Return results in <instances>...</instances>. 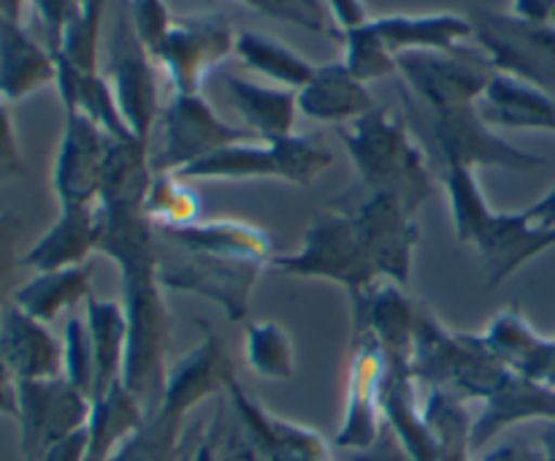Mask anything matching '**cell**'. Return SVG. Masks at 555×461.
I'll use <instances>...</instances> for the list:
<instances>
[{"label": "cell", "mask_w": 555, "mask_h": 461, "mask_svg": "<svg viewBox=\"0 0 555 461\" xmlns=\"http://www.w3.org/2000/svg\"><path fill=\"white\" fill-rule=\"evenodd\" d=\"M437 174L448 195L455 239L480 258L488 291L502 287L524 266L555 247V228L537 226L526 212L507 215L491 209L477 182V171L444 166Z\"/></svg>", "instance_id": "6da1fadb"}, {"label": "cell", "mask_w": 555, "mask_h": 461, "mask_svg": "<svg viewBox=\"0 0 555 461\" xmlns=\"http://www.w3.org/2000/svg\"><path fill=\"white\" fill-rule=\"evenodd\" d=\"M336 133L356 166L358 184L393 195L415 215L431 199L434 174L426 150L393 112L374 106L356 123L336 128Z\"/></svg>", "instance_id": "7a4b0ae2"}, {"label": "cell", "mask_w": 555, "mask_h": 461, "mask_svg": "<svg viewBox=\"0 0 555 461\" xmlns=\"http://www.w3.org/2000/svg\"><path fill=\"white\" fill-rule=\"evenodd\" d=\"M412 377L428 390H448L466 401L493 394L509 369L482 345L480 334L450 331L428 309H421L410 356Z\"/></svg>", "instance_id": "3957f363"}, {"label": "cell", "mask_w": 555, "mask_h": 461, "mask_svg": "<svg viewBox=\"0 0 555 461\" xmlns=\"http://www.w3.org/2000/svg\"><path fill=\"white\" fill-rule=\"evenodd\" d=\"M406 114L415 125V133L426 141L423 150L431 157L437 171L444 166H464L472 171L502 168V171L529 174L545 166V157L518 150L507 139H502L480 117L477 103L444 108V112H426L406 98Z\"/></svg>", "instance_id": "277c9868"}, {"label": "cell", "mask_w": 555, "mask_h": 461, "mask_svg": "<svg viewBox=\"0 0 555 461\" xmlns=\"http://www.w3.org/2000/svg\"><path fill=\"white\" fill-rule=\"evenodd\" d=\"M334 166V152L312 136H280V139H247L222 146L204 161L193 163L177 177L188 182H244V179H280L309 188Z\"/></svg>", "instance_id": "5b68a950"}, {"label": "cell", "mask_w": 555, "mask_h": 461, "mask_svg": "<svg viewBox=\"0 0 555 461\" xmlns=\"http://www.w3.org/2000/svg\"><path fill=\"white\" fill-rule=\"evenodd\" d=\"M271 269L301 280H325L345 287L350 298L383 282L358 228L334 206L320 209L304 231L301 247L296 253L274 255Z\"/></svg>", "instance_id": "8992f818"}, {"label": "cell", "mask_w": 555, "mask_h": 461, "mask_svg": "<svg viewBox=\"0 0 555 461\" xmlns=\"http://www.w3.org/2000/svg\"><path fill=\"white\" fill-rule=\"evenodd\" d=\"M269 266V260L263 258L195 253V249L173 247L160 239L157 277L166 291L193 293L206 302H215L231 323H242L249 315L255 285Z\"/></svg>", "instance_id": "52a82bcc"}, {"label": "cell", "mask_w": 555, "mask_h": 461, "mask_svg": "<svg viewBox=\"0 0 555 461\" xmlns=\"http://www.w3.org/2000/svg\"><path fill=\"white\" fill-rule=\"evenodd\" d=\"M325 206H334L350 217L377 266L379 280L401 287L410 285L412 260L421 244L415 212L406 209L393 195L374 193L358 182L350 190L336 193Z\"/></svg>", "instance_id": "ba28073f"}, {"label": "cell", "mask_w": 555, "mask_h": 461, "mask_svg": "<svg viewBox=\"0 0 555 461\" xmlns=\"http://www.w3.org/2000/svg\"><path fill=\"white\" fill-rule=\"evenodd\" d=\"M258 139L247 128L225 123L201 95H177L160 108L155 133L150 141L152 174H182L193 163L204 161L222 146Z\"/></svg>", "instance_id": "9c48e42d"}, {"label": "cell", "mask_w": 555, "mask_h": 461, "mask_svg": "<svg viewBox=\"0 0 555 461\" xmlns=\"http://www.w3.org/2000/svg\"><path fill=\"white\" fill-rule=\"evenodd\" d=\"M399 76L412 92L410 101L426 112L475 106L496 74L480 47H459L453 52H404L396 57Z\"/></svg>", "instance_id": "30bf717a"}, {"label": "cell", "mask_w": 555, "mask_h": 461, "mask_svg": "<svg viewBox=\"0 0 555 461\" xmlns=\"http://www.w3.org/2000/svg\"><path fill=\"white\" fill-rule=\"evenodd\" d=\"M475 43L493 68L531 81L555 98V25H526L513 14L472 11Z\"/></svg>", "instance_id": "8fae6325"}, {"label": "cell", "mask_w": 555, "mask_h": 461, "mask_svg": "<svg viewBox=\"0 0 555 461\" xmlns=\"http://www.w3.org/2000/svg\"><path fill=\"white\" fill-rule=\"evenodd\" d=\"M92 401L60 377L16 380V426L22 461H38L49 445L79 432L90 421Z\"/></svg>", "instance_id": "7c38bea8"}, {"label": "cell", "mask_w": 555, "mask_h": 461, "mask_svg": "<svg viewBox=\"0 0 555 461\" xmlns=\"http://www.w3.org/2000/svg\"><path fill=\"white\" fill-rule=\"evenodd\" d=\"M236 52V33L222 16L198 14L173 20L152 60L168 74L177 95H198L204 76Z\"/></svg>", "instance_id": "4fadbf2b"}, {"label": "cell", "mask_w": 555, "mask_h": 461, "mask_svg": "<svg viewBox=\"0 0 555 461\" xmlns=\"http://www.w3.org/2000/svg\"><path fill=\"white\" fill-rule=\"evenodd\" d=\"M385 369H388V363H385V353L377 336L363 323L352 320L345 415H341L334 437V445L345 453L366 450L383 432Z\"/></svg>", "instance_id": "5bb4252c"}, {"label": "cell", "mask_w": 555, "mask_h": 461, "mask_svg": "<svg viewBox=\"0 0 555 461\" xmlns=\"http://www.w3.org/2000/svg\"><path fill=\"white\" fill-rule=\"evenodd\" d=\"M106 79L112 85L114 98H117L119 114L130 133L150 146L152 133H155L157 117H160V98H157L155 79V60L146 52L144 43L135 38L130 27L128 14L117 20V30L112 36V49H108V68Z\"/></svg>", "instance_id": "9a60e30c"}, {"label": "cell", "mask_w": 555, "mask_h": 461, "mask_svg": "<svg viewBox=\"0 0 555 461\" xmlns=\"http://www.w3.org/2000/svg\"><path fill=\"white\" fill-rule=\"evenodd\" d=\"M112 136L79 112H65L63 136L52 166V190L60 206L95 204L106 174Z\"/></svg>", "instance_id": "2e32d148"}, {"label": "cell", "mask_w": 555, "mask_h": 461, "mask_svg": "<svg viewBox=\"0 0 555 461\" xmlns=\"http://www.w3.org/2000/svg\"><path fill=\"white\" fill-rule=\"evenodd\" d=\"M201 342L193 350L184 353L177 363H171L166 380V394H163V412L184 418L209 399L225 396L228 385L236 377L233 361L222 345L220 334L211 329L206 320H198Z\"/></svg>", "instance_id": "e0dca14e"}, {"label": "cell", "mask_w": 555, "mask_h": 461, "mask_svg": "<svg viewBox=\"0 0 555 461\" xmlns=\"http://www.w3.org/2000/svg\"><path fill=\"white\" fill-rule=\"evenodd\" d=\"M225 396L236 410L258 461H334L323 434L269 412L253 394L244 390L238 380H231Z\"/></svg>", "instance_id": "ac0fdd59"}, {"label": "cell", "mask_w": 555, "mask_h": 461, "mask_svg": "<svg viewBox=\"0 0 555 461\" xmlns=\"http://www.w3.org/2000/svg\"><path fill=\"white\" fill-rule=\"evenodd\" d=\"M529 421H555V388L524 377V374L507 372V377L493 388V394L480 401V412L475 415V432H472L475 453L486 450L509 426Z\"/></svg>", "instance_id": "d6986e66"}, {"label": "cell", "mask_w": 555, "mask_h": 461, "mask_svg": "<svg viewBox=\"0 0 555 461\" xmlns=\"http://www.w3.org/2000/svg\"><path fill=\"white\" fill-rule=\"evenodd\" d=\"M0 361L16 380H47L63 374V340L49 323L30 318L14 302L0 309Z\"/></svg>", "instance_id": "ffe728a7"}, {"label": "cell", "mask_w": 555, "mask_h": 461, "mask_svg": "<svg viewBox=\"0 0 555 461\" xmlns=\"http://www.w3.org/2000/svg\"><path fill=\"white\" fill-rule=\"evenodd\" d=\"M480 340L509 372L555 388V340L537 334L520 307L499 309Z\"/></svg>", "instance_id": "44dd1931"}, {"label": "cell", "mask_w": 555, "mask_h": 461, "mask_svg": "<svg viewBox=\"0 0 555 461\" xmlns=\"http://www.w3.org/2000/svg\"><path fill=\"white\" fill-rule=\"evenodd\" d=\"M98 253L95 204H65L36 242L20 255V266L30 271H57L90 264Z\"/></svg>", "instance_id": "7402d4cb"}, {"label": "cell", "mask_w": 555, "mask_h": 461, "mask_svg": "<svg viewBox=\"0 0 555 461\" xmlns=\"http://www.w3.org/2000/svg\"><path fill=\"white\" fill-rule=\"evenodd\" d=\"M57 79L52 49L22 22L0 20V101L16 103Z\"/></svg>", "instance_id": "603a6c76"}, {"label": "cell", "mask_w": 555, "mask_h": 461, "mask_svg": "<svg viewBox=\"0 0 555 461\" xmlns=\"http://www.w3.org/2000/svg\"><path fill=\"white\" fill-rule=\"evenodd\" d=\"M480 117L491 128L551 130L555 133V98L531 81L496 71L477 101Z\"/></svg>", "instance_id": "cb8c5ba5"}, {"label": "cell", "mask_w": 555, "mask_h": 461, "mask_svg": "<svg viewBox=\"0 0 555 461\" xmlns=\"http://www.w3.org/2000/svg\"><path fill=\"white\" fill-rule=\"evenodd\" d=\"M377 103L363 81H358L345 63L318 65L312 79L298 90V114L323 125H350L369 114Z\"/></svg>", "instance_id": "d4e9b609"}, {"label": "cell", "mask_w": 555, "mask_h": 461, "mask_svg": "<svg viewBox=\"0 0 555 461\" xmlns=\"http://www.w3.org/2000/svg\"><path fill=\"white\" fill-rule=\"evenodd\" d=\"M157 236L173 247L195 249V253L211 255H238V258H263L274 260V239L269 231L255 222L236 220V217H211V220H195L190 226L157 228Z\"/></svg>", "instance_id": "484cf974"}, {"label": "cell", "mask_w": 555, "mask_h": 461, "mask_svg": "<svg viewBox=\"0 0 555 461\" xmlns=\"http://www.w3.org/2000/svg\"><path fill=\"white\" fill-rule=\"evenodd\" d=\"M385 47L399 57L404 52H453L475 38V25L464 14H390L372 20Z\"/></svg>", "instance_id": "4316f807"}, {"label": "cell", "mask_w": 555, "mask_h": 461, "mask_svg": "<svg viewBox=\"0 0 555 461\" xmlns=\"http://www.w3.org/2000/svg\"><path fill=\"white\" fill-rule=\"evenodd\" d=\"M222 87H225L228 101L233 103L249 133H255L258 139H280V136L296 133V90L255 85V81L233 74L222 76Z\"/></svg>", "instance_id": "83f0119b"}, {"label": "cell", "mask_w": 555, "mask_h": 461, "mask_svg": "<svg viewBox=\"0 0 555 461\" xmlns=\"http://www.w3.org/2000/svg\"><path fill=\"white\" fill-rule=\"evenodd\" d=\"M150 412L128 388L114 383L92 399L90 421H87V461H108L130 437L144 428Z\"/></svg>", "instance_id": "f1b7e54d"}, {"label": "cell", "mask_w": 555, "mask_h": 461, "mask_svg": "<svg viewBox=\"0 0 555 461\" xmlns=\"http://www.w3.org/2000/svg\"><path fill=\"white\" fill-rule=\"evenodd\" d=\"M54 63H57L54 85H57L60 103H63L65 112L85 114L112 139H135L128 125H125L112 85H108L101 71H79L65 63L63 57H57V54H54Z\"/></svg>", "instance_id": "f546056e"}, {"label": "cell", "mask_w": 555, "mask_h": 461, "mask_svg": "<svg viewBox=\"0 0 555 461\" xmlns=\"http://www.w3.org/2000/svg\"><path fill=\"white\" fill-rule=\"evenodd\" d=\"M90 280L92 264L57 271H33L30 280L14 287L9 302L41 323H54L65 309L90 298Z\"/></svg>", "instance_id": "4dcf8cb0"}, {"label": "cell", "mask_w": 555, "mask_h": 461, "mask_svg": "<svg viewBox=\"0 0 555 461\" xmlns=\"http://www.w3.org/2000/svg\"><path fill=\"white\" fill-rule=\"evenodd\" d=\"M179 461H258L228 396L217 399L215 412L204 423L182 434Z\"/></svg>", "instance_id": "1f68e13d"}, {"label": "cell", "mask_w": 555, "mask_h": 461, "mask_svg": "<svg viewBox=\"0 0 555 461\" xmlns=\"http://www.w3.org/2000/svg\"><path fill=\"white\" fill-rule=\"evenodd\" d=\"M85 320L95 350V396L122 380L125 345H128V318L122 302L108 298H87ZM92 396V399H95Z\"/></svg>", "instance_id": "d6a6232c"}, {"label": "cell", "mask_w": 555, "mask_h": 461, "mask_svg": "<svg viewBox=\"0 0 555 461\" xmlns=\"http://www.w3.org/2000/svg\"><path fill=\"white\" fill-rule=\"evenodd\" d=\"M472 401L448 390H428L423 399V418L431 432L437 461H472L475 459V410Z\"/></svg>", "instance_id": "836d02e7"}, {"label": "cell", "mask_w": 555, "mask_h": 461, "mask_svg": "<svg viewBox=\"0 0 555 461\" xmlns=\"http://www.w3.org/2000/svg\"><path fill=\"white\" fill-rule=\"evenodd\" d=\"M233 54L242 60L244 68L266 76V79L274 81L276 87H291V90L296 92L312 79L314 68H318V65L309 63L307 57L293 52L287 43L255 30L236 33V52Z\"/></svg>", "instance_id": "e575fe53"}, {"label": "cell", "mask_w": 555, "mask_h": 461, "mask_svg": "<svg viewBox=\"0 0 555 461\" xmlns=\"http://www.w3.org/2000/svg\"><path fill=\"white\" fill-rule=\"evenodd\" d=\"M244 361L255 377L285 383L296 374V347L285 325L253 320L244 329Z\"/></svg>", "instance_id": "d590c367"}, {"label": "cell", "mask_w": 555, "mask_h": 461, "mask_svg": "<svg viewBox=\"0 0 555 461\" xmlns=\"http://www.w3.org/2000/svg\"><path fill=\"white\" fill-rule=\"evenodd\" d=\"M339 41L345 43V68L363 85L399 74L396 54L385 47L383 36L377 33L372 20L339 30Z\"/></svg>", "instance_id": "8d00e7d4"}, {"label": "cell", "mask_w": 555, "mask_h": 461, "mask_svg": "<svg viewBox=\"0 0 555 461\" xmlns=\"http://www.w3.org/2000/svg\"><path fill=\"white\" fill-rule=\"evenodd\" d=\"M144 209L157 228L190 226L201 220V199L188 179L177 174H155L146 190Z\"/></svg>", "instance_id": "74e56055"}, {"label": "cell", "mask_w": 555, "mask_h": 461, "mask_svg": "<svg viewBox=\"0 0 555 461\" xmlns=\"http://www.w3.org/2000/svg\"><path fill=\"white\" fill-rule=\"evenodd\" d=\"M184 418L157 410L108 461H179Z\"/></svg>", "instance_id": "f35d334b"}, {"label": "cell", "mask_w": 555, "mask_h": 461, "mask_svg": "<svg viewBox=\"0 0 555 461\" xmlns=\"http://www.w3.org/2000/svg\"><path fill=\"white\" fill-rule=\"evenodd\" d=\"M63 377L87 399L95 396V350L85 318H68L63 331Z\"/></svg>", "instance_id": "ab89813d"}, {"label": "cell", "mask_w": 555, "mask_h": 461, "mask_svg": "<svg viewBox=\"0 0 555 461\" xmlns=\"http://www.w3.org/2000/svg\"><path fill=\"white\" fill-rule=\"evenodd\" d=\"M247 9L269 16V20L285 22V25L301 27V30L318 33V36L339 38V30L331 25L328 11L323 0H238Z\"/></svg>", "instance_id": "60d3db41"}, {"label": "cell", "mask_w": 555, "mask_h": 461, "mask_svg": "<svg viewBox=\"0 0 555 461\" xmlns=\"http://www.w3.org/2000/svg\"><path fill=\"white\" fill-rule=\"evenodd\" d=\"M125 14H128L135 38L144 43L150 54L155 52V47L163 41L173 22L166 0H125Z\"/></svg>", "instance_id": "b9f144b4"}, {"label": "cell", "mask_w": 555, "mask_h": 461, "mask_svg": "<svg viewBox=\"0 0 555 461\" xmlns=\"http://www.w3.org/2000/svg\"><path fill=\"white\" fill-rule=\"evenodd\" d=\"M33 14L43 30V43L57 52L65 27L81 14V0H30Z\"/></svg>", "instance_id": "7bdbcfd3"}, {"label": "cell", "mask_w": 555, "mask_h": 461, "mask_svg": "<svg viewBox=\"0 0 555 461\" xmlns=\"http://www.w3.org/2000/svg\"><path fill=\"white\" fill-rule=\"evenodd\" d=\"M25 177H27V161L25 155H22L20 136H16L9 106L0 101V188Z\"/></svg>", "instance_id": "ee69618b"}, {"label": "cell", "mask_w": 555, "mask_h": 461, "mask_svg": "<svg viewBox=\"0 0 555 461\" xmlns=\"http://www.w3.org/2000/svg\"><path fill=\"white\" fill-rule=\"evenodd\" d=\"M350 461H412L410 453L404 450V445L396 439V434L390 432L383 423V432L379 437L369 445L366 450H358V453H347Z\"/></svg>", "instance_id": "f6af8a7d"}, {"label": "cell", "mask_w": 555, "mask_h": 461, "mask_svg": "<svg viewBox=\"0 0 555 461\" xmlns=\"http://www.w3.org/2000/svg\"><path fill=\"white\" fill-rule=\"evenodd\" d=\"M477 461H545L542 445L524 443V439H509V443L488 445Z\"/></svg>", "instance_id": "bcb514c9"}, {"label": "cell", "mask_w": 555, "mask_h": 461, "mask_svg": "<svg viewBox=\"0 0 555 461\" xmlns=\"http://www.w3.org/2000/svg\"><path fill=\"white\" fill-rule=\"evenodd\" d=\"M16 231H20V220L14 215H3L0 217V309H3V287L9 282L11 269L14 264V242H16Z\"/></svg>", "instance_id": "7dc6e473"}, {"label": "cell", "mask_w": 555, "mask_h": 461, "mask_svg": "<svg viewBox=\"0 0 555 461\" xmlns=\"http://www.w3.org/2000/svg\"><path fill=\"white\" fill-rule=\"evenodd\" d=\"M38 461H87V426L79 432L68 434L60 443L49 445Z\"/></svg>", "instance_id": "c3c4849f"}, {"label": "cell", "mask_w": 555, "mask_h": 461, "mask_svg": "<svg viewBox=\"0 0 555 461\" xmlns=\"http://www.w3.org/2000/svg\"><path fill=\"white\" fill-rule=\"evenodd\" d=\"M325 9L334 20L336 30H345V27L361 25V22L369 20L363 0H325Z\"/></svg>", "instance_id": "681fc988"}, {"label": "cell", "mask_w": 555, "mask_h": 461, "mask_svg": "<svg viewBox=\"0 0 555 461\" xmlns=\"http://www.w3.org/2000/svg\"><path fill=\"white\" fill-rule=\"evenodd\" d=\"M509 14L526 25H553L555 0H513Z\"/></svg>", "instance_id": "f907efd6"}, {"label": "cell", "mask_w": 555, "mask_h": 461, "mask_svg": "<svg viewBox=\"0 0 555 461\" xmlns=\"http://www.w3.org/2000/svg\"><path fill=\"white\" fill-rule=\"evenodd\" d=\"M0 415L16 421V377L3 361H0Z\"/></svg>", "instance_id": "816d5d0a"}, {"label": "cell", "mask_w": 555, "mask_h": 461, "mask_svg": "<svg viewBox=\"0 0 555 461\" xmlns=\"http://www.w3.org/2000/svg\"><path fill=\"white\" fill-rule=\"evenodd\" d=\"M108 0H81V20L90 27L101 30L103 27V14H106Z\"/></svg>", "instance_id": "f5cc1de1"}, {"label": "cell", "mask_w": 555, "mask_h": 461, "mask_svg": "<svg viewBox=\"0 0 555 461\" xmlns=\"http://www.w3.org/2000/svg\"><path fill=\"white\" fill-rule=\"evenodd\" d=\"M22 9H25V0H0V20L22 22Z\"/></svg>", "instance_id": "db71d44e"}, {"label": "cell", "mask_w": 555, "mask_h": 461, "mask_svg": "<svg viewBox=\"0 0 555 461\" xmlns=\"http://www.w3.org/2000/svg\"><path fill=\"white\" fill-rule=\"evenodd\" d=\"M542 450H545V461H555V421L547 423L545 432L540 437Z\"/></svg>", "instance_id": "11a10c76"}, {"label": "cell", "mask_w": 555, "mask_h": 461, "mask_svg": "<svg viewBox=\"0 0 555 461\" xmlns=\"http://www.w3.org/2000/svg\"><path fill=\"white\" fill-rule=\"evenodd\" d=\"M553 25H555V14H553Z\"/></svg>", "instance_id": "9f6ffc18"}]
</instances>
